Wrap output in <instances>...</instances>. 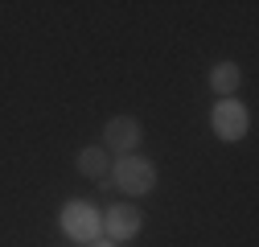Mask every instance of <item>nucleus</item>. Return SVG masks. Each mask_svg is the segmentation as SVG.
I'll return each instance as SVG.
<instances>
[{"instance_id":"1","label":"nucleus","mask_w":259,"mask_h":247,"mask_svg":"<svg viewBox=\"0 0 259 247\" xmlns=\"http://www.w3.org/2000/svg\"><path fill=\"white\" fill-rule=\"evenodd\" d=\"M58 227H62V235H66L70 243H91V239H99L103 235V214L95 210L91 202H82V198H70L66 206H62V214H58Z\"/></svg>"},{"instance_id":"2","label":"nucleus","mask_w":259,"mask_h":247,"mask_svg":"<svg viewBox=\"0 0 259 247\" xmlns=\"http://www.w3.org/2000/svg\"><path fill=\"white\" fill-rule=\"evenodd\" d=\"M111 177H115V185L127 198H140V194H148L156 185V165L148 157H140V152H132V157H119L111 165Z\"/></svg>"},{"instance_id":"3","label":"nucleus","mask_w":259,"mask_h":247,"mask_svg":"<svg viewBox=\"0 0 259 247\" xmlns=\"http://www.w3.org/2000/svg\"><path fill=\"white\" fill-rule=\"evenodd\" d=\"M210 128H214L218 140L239 144V140L247 136V128H251V111H247V103H239V99H218L214 111H210Z\"/></svg>"},{"instance_id":"4","label":"nucleus","mask_w":259,"mask_h":247,"mask_svg":"<svg viewBox=\"0 0 259 247\" xmlns=\"http://www.w3.org/2000/svg\"><path fill=\"white\" fill-rule=\"evenodd\" d=\"M144 140V124L132 119V115H115L103 124V148L107 152H119V157H132Z\"/></svg>"},{"instance_id":"5","label":"nucleus","mask_w":259,"mask_h":247,"mask_svg":"<svg viewBox=\"0 0 259 247\" xmlns=\"http://www.w3.org/2000/svg\"><path fill=\"white\" fill-rule=\"evenodd\" d=\"M144 227V214L136 206H107L103 210V231L111 243H127V239H136Z\"/></svg>"},{"instance_id":"6","label":"nucleus","mask_w":259,"mask_h":247,"mask_svg":"<svg viewBox=\"0 0 259 247\" xmlns=\"http://www.w3.org/2000/svg\"><path fill=\"white\" fill-rule=\"evenodd\" d=\"M239 83H243V70H239V62H214V70H210V87L218 91L222 99H235Z\"/></svg>"},{"instance_id":"7","label":"nucleus","mask_w":259,"mask_h":247,"mask_svg":"<svg viewBox=\"0 0 259 247\" xmlns=\"http://www.w3.org/2000/svg\"><path fill=\"white\" fill-rule=\"evenodd\" d=\"M74 165H78V173H82V177H103V173L111 169L107 148H103V144H87L78 157H74Z\"/></svg>"},{"instance_id":"8","label":"nucleus","mask_w":259,"mask_h":247,"mask_svg":"<svg viewBox=\"0 0 259 247\" xmlns=\"http://www.w3.org/2000/svg\"><path fill=\"white\" fill-rule=\"evenodd\" d=\"M87 247H119V243H111V239H91Z\"/></svg>"}]
</instances>
